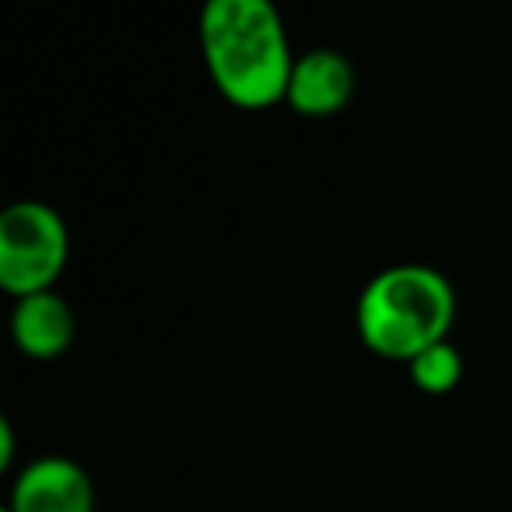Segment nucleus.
<instances>
[{
    "instance_id": "obj_1",
    "label": "nucleus",
    "mask_w": 512,
    "mask_h": 512,
    "mask_svg": "<svg viewBox=\"0 0 512 512\" xmlns=\"http://www.w3.org/2000/svg\"><path fill=\"white\" fill-rule=\"evenodd\" d=\"M197 36L211 85L225 102L249 113L285 102L295 53L271 0H211L200 11Z\"/></svg>"
},
{
    "instance_id": "obj_2",
    "label": "nucleus",
    "mask_w": 512,
    "mask_h": 512,
    "mask_svg": "<svg viewBox=\"0 0 512 512\" xmlns=\"http://www.w3.org/2000/svg\"><path fill=\"white\" fill-rule=\"evenodd\" d=\"M456 292L449 278L425 264H393L362 288L355 327L362 344L386 362H411L425 348L449 341Z\"/></svg>"
},
{
    "instance_id": "obj_3",
    "label": "nucleus",
    "mask_w": 512,
    "mask_h": 512,
    "mask_svg": "<svg viewBox=\"0 0 512 512\" xmlns=\"http://www.w3.org/2000/svg\"><path fill=\"white\" fill-rule=\"evenodd\" d=\"M71 256V235L57 207L15 200L0 211V288L18 299L53 292Z\"/></svg>"
},
{
    "instance_id": "obj_4",
    "label": "nucleus",
    "mask_w": 512,
    "mask_h": 512,
    "mask_svg": "<svg viewBox=\"0 0 512 512\" xmlns=\"http://www.w3.org/2000/svg\"><path fill=\"white\" fill-rule=\"evenodd\" d=\"M8 512H95L92 477L67 456H39L18 470Z\"/></svg>"
},
{
    "instance_id": "obj_5",
    "label": "nucleus",
    "mask_w": 512,
    "mask_h": 512,
    "mask_svg": "<svg viewBox=\"0 0 512 512\" xmlns=\"http://www.w3.org/2000/svg\"><path fill=\"white\" fill-rule=\"evenodd\" d=\"M351 95H355V67L344 53L320 46V50L295 57L285 102L299 116H309V120L337 116L351 102Z\"/></svg>"
},
{
    "instance_id": "obj_6",
    "label": "nucleus",
    "mask_w": 512,
    "mask_h": 512,
    "mask_svg": "<svg viewBox=\"0 0 512 512\" xmlns=\"http://www.w3.org/2000/svg\"><path fill=\"white\" fill-rule=\"evenodd\" d=\"M11 341L25 358L50 362L74 341V313L57 292H39L18 299L11 309Z\"/></svg>"
},
{
    "instance_id": "obj_7",
    "label": "nucleus",
    "mask_w": 512,
    "mask_h": 512,
    "mask_svg": "<svg viewBox=\"0 0 512 512\" xmlns=\"http://www.w3.org/2000/svg\"><path fill=\"white\" fill-rule=\"evenodd\" d=\"M407 379H411V386L418 393L446 397L463 379V355L456 351L453 341H439L407 362Z\"/></svg>"
},
{
    "instance_id": "obj_8",
    "label": "nucleus",
    "mask_w": 512,
    "mask_h": 512,
    "mask_svg": "<svg viewBox=\"0 0 512 512\" xmlns=\"http://www.w3.org/2000/svg\"><path fill=\"white\" fill-rule=\"evenodd\" d=\"M15 463V428L8 418H0V470H11Z\"/></svg>"
},
{
    "instance_id": "obj_9",
    "label": "nucleus",
    "mask_w": 512,
    "mask_h": 512,
    "mask_svg": "<svg viewBox=\"0 0 512 512\" xmlns=\"http://www.w3.org/2000/svg\"><path fill=\"white\" fill-rule=\"evenodd\" d=\"M4 512H8V509H4Z\"/></svg>"
}]
</instances>
